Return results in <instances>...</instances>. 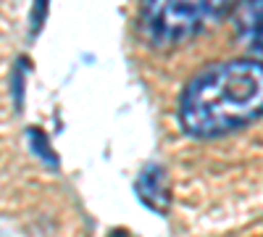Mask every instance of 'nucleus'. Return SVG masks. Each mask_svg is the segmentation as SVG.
<instances>
[{"mask_svg":"<svg viewBox=\"0 0 263 237\" xmlns=\"http://www.w3.org/2000/svg\"><path fill=\"white\" fill-rule=\"evenodd\" d=\"M263 116V61L234 58L211 63L184 87L179 100L182 129L211 140Z\"/></svg>","mask_w":263,"mask_h":237,"instance_id":"nucleus-1","label":"nucleus"},{"mask_svg":"<svg viewBox=\"0 0 263 237\" xmlns=\"http://www.w3.org/2000/svg\"><path fill=\"white\" fill-rule=\"evenodd\" d=\"M232 11L218 3H145L140 8L142 34L156 48H174L200 34L208 21Z\"/></svg>","mask_w":263,"mask_h":237,"instance_id":"nucleus-2","label":"nucleus"},{"mask_svg":"<svg viewBox=\"0 0 263 237\" xmlns=\"http://www.w3.org/2000/svg\"><path fill=\"white\" fill-rule=\"evenodd\" d=\"M234 29L253 53L263 56V0H250L234 8Z\"/></svg>","mask_w":263,"mask_h":237,"instance_id":"nucleus-3","label":"nucleus"},{"mask_svg":"<svg viewBox=\"0 0 263 237\" xmlns=\"http://www.w3.org/2000/svg\"><path fill=\"white\" fill-rule=\"evenodd\" d=\"M137 195L150 211H156V213L168 211V200H171L168 179H166V171L161 166H147L137 177Z\"/></svg>","mask_w":263,"mask_h":237,"instance_id":"nucleus-4","label":"nucleus"},{"mask_svg":"<svg viewBox=\"0 0 263 237\" xmlns=\"http://www.w3.org/2000/svg\"><path fill=\"white\" fill-rule=\"evenodd\" d=\"M29 142H32V150L34 153L45 161V163H50V166H58V158H55V153L50 150V142H48V135L42 132L40 126H29Z\"/></svg>","mask_w":263,"mask_h":237,"instance_id":"nucleus-5","label":"nucleus"},{"mask_svg":"<svg viewBox=\"0 0 263 237\" xmlns=\"http://www.w3.org/2000/svg\"><path fill=\"white\" fill-rule=\"evenodd\" d=\"M45 13H48V3H45V0H40V3L34 6V16H32V32H37L40 27H42V19H45Z\"/></svg>","mask_w":263,"mask_h":237,"instance_id":"nucleus-6","label":"nucleus"},{"mask_svg":"<svg viewBox=\"0 0 263 237\" xmlns=\"http://www.w3.org/2000/svg\"><path fill=\"white\" fill-rule=\"evenodd\" d=\"M111 237H126V232H124V229H119V232L114 229V232H111Z\"/></svg>","mask_w":263,"mask_h":237,"instance_id":"nucleus-7","label":"nucleus"}]
</instances>
